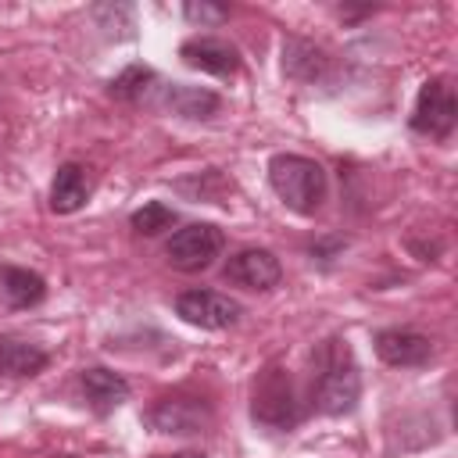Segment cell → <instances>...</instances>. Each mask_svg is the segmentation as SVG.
I'll list each match as a JSON object with an SVG mask.
<instances>
[{"label":"cell","instance_id":"ac0fdd59","mask_svg":"<svg viewBox=\"0 0 458 458\" xmlns=\"http://www.w3.org/2000/svg\"><path fill=\"white\" fill-rule=\"evenodd\" d=\"M150 82H154V72L143 68V64H132V68H125L118 79H111L107 93L118 97V100H140V97L150 89Z\"/></svg>","mask_w":458,"mask_h":458},{"label":"cell","instance_id":"8fae6325","mask_svg":"<svg viewBox=\"0 0 458 458\" xmlns=\"http://www.w3.org/2000/svg\"><path fill=\"white\" fill-rule=\"evenodd\" d=\"M89 190H93V186H89L86 168L75 165V161H64V165L57 168L54 182H50V211H57V215H75L79 208H86Z\"/></svg>","mask_w":458,"mask_h":458},{"label":"cell","instance_id":"7a4b0ae2","mask_svg":"<svg viewBox=\"0 0 458 458\" xmlns=\"http://www.w3.org/2000/svg\"><path fill=\"white\" fill-rule=\"evenodd\" d=\"M268 182H272L276 197L297 215H315L329 190L326 168L304 154H276L268 161Z\"/></svg>","mask_w":458,"mask_h":458},{"label":"cell","instance_id":"6da1fadb","mask_svg":"<svg viewBox=\"0 0 458 458\" xmlns=\"http://www.w3.org/2000/svg\"><path fill=\"white\" fill-rule=\"evenodd\" d=\"M361 397V372L344 336H329L315 347L311 401L322 415H351Z\"/></svg>","mask_w":458,"mask_h":458},{"label":"cell","instance_id":"e0dca14e","mask_svg":"<svg viewBox=\"0 0 458 458\" xmlns=\"http://www.w3.org/2000/svg\"><path fill=\"white\" fill-rule=\"evenodd\" d=\"M129 222H132V229L140 236H157V233H165V229L175 225V211L168 204H161V200H147L140 211H132Z\"/></svg>","mask_w":458,"mask_h":458},{"label":"cell","instance_id":"52a82bcc","mask_svg":"<svg viewBox=\"0 0 458 458\" xmlns=\"http://www.w3.org/2000/svg\"><path fill=\"white\" fill-rule=\"evenodd\" d=\"M225 279L243 286V290H272L283 279V265H279V258L272 250L247 247V250H236L225 261Z\"/></svg>","mask_w":458,"mask_h":458},{"label":"cell","instance_id":"277c9868","mask_svg":"<svg viewBox=\"0 0 458 458\" xmlns=\"http://www.w3.org/2000/svg\"><path fill=\"white\" fill-rule=\"evenodd\" d=\"M225 250V233L211 222H190L172 233L165 243V258L179 272H204L215 265V258Z\"/></svg>","mask_w":458,"mask_h":458},{"label":"cell","instance_id":"ba28073f","mask_svg":"<svg viewBox=\"0 0 458 458\" xmlns=\"http://www.w3.org/2000/svg\"><path fill=\"white\" fill-rule=\"evenodd\" d=\"M179 57L190 64V68H200L208 75H236L240 68V50L229 43V39H218V36H193L179 47Z\"/></svg>","mask_w":458,"mask_h":458},{"label":"cell","instance_id":"30bf717a","mask_svg":"<svg viewBox=\"0 0 458 458\" xmlns=\"http://www.w3.org/2000/svg\"><path fill=\"white\" fill-rule=\"evenodd\" d=\"M150 426L157 433H200V426H208L211 411L204 401L197 397H161L154 408H150Z\"/></svg>","mask_w":458,"mask_h":458},{"label":"cell","instance_id":"5b68a950","mask_svg":"<svg viewBox=\"0 0 458 458\" xmlns=\"http://www.w3.org/2000/svg\"><path fill=\"white\" fill-rule=\"evenodd\" d=\"M454 118H458V100H454L451 82L447 79L422 82L415 111H411V129L419 136H429V140H447L454 129Z\"/></svg>","mask_w":458,"mask_h":458},{"label":"cell","instance_id":"9c48e42d","mask_svg":"<svg viewBox=\"0 0 458 458\" xmlns=\"http://www.w3.org/2000/svg\"><path fill=\"white\" fill-rule=\"evenodd\" d=\"M376 354L394 369H419L433 358V340L415 329H379Z\"/></svg>","mask_w":458,"mask_h":458},{"label":"cell","instance_id":"7c38bea8","mask_svg":"<svg viewBox=\"0 0 458 458\" xmlns=\"http://www.w3.org/2000/svg\"><path fill=\"white\" fill-rule=\"evenodd\" d=\"M79 386H82V397L89 401V408L100 411V415L114 411L129 397V383L111 369H82L79 372Z\"/></svg>","mask_w":458,"mask_h":458},{"label":"cell","instance_id":"3957f363","mask_svg":"<svg viewBox=\"0 0 458 458\" xmlns=\"http://www.w3.org/2000/svg\"><path fill=\"white\" fill-rule=\"evenodd\" d=\"M250 415L254 422L268 426V429H293L301 419L297 408V394H293V379L286 369H265L254 379V394H250Z\"/></svg>","mask_w":458,"mask_h":458},{"label":"cell","instance_id":"4fadbf2b","mask_svg":"<svg viewBox=\"0 0 458 458\" xmlns=\"http://www.w3.org/2000/svg\"><path fill=\"white\" fill-rule=\"evenodd\" d=\"M165 107L179 118H193V122H204V118H215L222 111V97L211 93V89H200V86H186V82H172L165 89Z\"/></svg>","mask_w":458,"mask_h":458},{"label":"cell","instance_id":"5bb4252c","mask_svg":"<svg viewBox=\"0 0 458 458\" xmlns=\"http://www.w3.org/2000/svg\"><path fill=\"white\" fill-rule=\"evenodd\" d=\"M0 293L11 308H36L47 297V283L39 272L18 268V265H4L0 268Z\"/></svg>","mask_w":458,"mask_h":458},{"label":"cell","instance_id":"9a60e30c","mask_svg":"<svg viewBox=\"0 0 458 458\" xmlns=\"http://www.w3.org/2000/svg\"><path fill=\"white\" fill-rule=\"evenodd\" d=\"M47 351L29 344V340H14V336H4L0 340V376H11V379H25V376H36L47 369Z\"/></svg>","mask_w":458,"mask_h":458},{"label":"cell","instance_id":"ffe728a7","mask_svg":"<svg viewBox=\"0 0 458 458\" xmlns=\"http://www.w3.org/2000/svg\"><path fill=\"white\" fill-rule=\"evenodd\" d=\"M168 458H204L200 451H179V454H168Z\"/></svg>","mask_w":458,"mask_h":458},{"label":"cell","instance_id":"8992f818","mask_svg":"<svg viewBox=\"0 0 458 458\" xmlns=\"http://www.w3.org/2000/svg\"><path fill=\"white\" fill-rule=\"evenodd\" d=\"M175 315L197 329H229L240 322L243 308L240 301L218 290H186L175 297Z\"/></svg>","mask_w":458,"mask_h":458},{"label":"cell","instance_id":"d6986e66","mask_svg":"<svg viewBox=\"0 0 458 458\" xmlns=\"http://www.w3.org/2000/svg\"><path fill=\"white\" fill-rule=\"evenodd\" d=\"M182 14L190 21H222L225 18V7H211V4H186Z\"/></svg>","mask_w":458,"mask_h":458},{"label":"cell","instance_id":"2e32d148","mask_svg":"<svg viewBox=\"0 0 458 458\" xmlns=\"http://www.w3.org/2000/svg\"><path fill=\"white\" fill-rule=\"evenodd\" d=\"M326 68V54L315 47V43H304V39H286L283 43V72L290 79H301V82H315Z\"/></svg>","mask_w":458,"mask_h":458}]
</instances>
